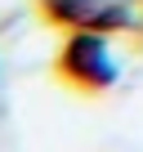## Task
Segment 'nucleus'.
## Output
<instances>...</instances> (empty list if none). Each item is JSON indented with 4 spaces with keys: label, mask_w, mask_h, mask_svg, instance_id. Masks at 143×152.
Segmentation results:
<instances>
[{
    "label": "nucleus",
    "mask_w": 143,
    "mask_h": 152,
    "mask_svg": "<svg viewBox=\"0 0 143 152\" xmlns=\"http://www.w3.org/2000/svg\"><path fill=\"white\" fill-rule=\"evenodd\" d=\"M72 67L85 85H112L121 76V63L107 54V45L98 36H76L72 40Z\"/></svg>",
    "instance_id": "1"
}]
</instances>
